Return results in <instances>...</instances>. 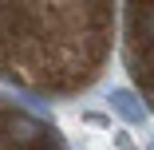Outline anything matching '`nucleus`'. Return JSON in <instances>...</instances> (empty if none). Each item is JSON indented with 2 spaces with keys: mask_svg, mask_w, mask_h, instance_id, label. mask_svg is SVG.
Here are the masks:
<instances>
[{
  "mask_svg": "<svg viewBox=\"0 0 154 150\" xmlns=\"http://www.w3.org/2000/svg\"><path fill=\"white\" fill-rule=\"evenodd\" d=\"M115 32L111 4H0V79L44 95L95 83Z\"/></svg>",
  "mask_w": 154,
  "mask_h": 150,
  "instance_id": "obj_1",
  "label": "nucleus"
},
{
  "mask_svg": "<svg viewBox=\"0 0 154 150\" xmlns=\"http://www.w3.org/2000/svg\"><path fill=\"white\" fill-rule=\"evenodd\" d=\"M122 59L138 95L154 111V0H134L122 12Z\"/></svg>",
  "mask_w": 154,
  "mask_h": 150,
  "instance_id": "obj_2",
  "label": "nucleus"
},
{
  "mask_svg": "<svg viewBox=\"0 0 154 150\" xmlns=\"http://www.w3.org/2000/svg\"><path fill=\"white\" fill-rule=\"evenodd\" d=\"M0 150H63L55 127L0 95Z\"/></svg>",
  "mask_w": 154,
  "mask_h": 150,
  "instance_id": "obj_3",
  "label": "nucleus"
}]
</instances>
